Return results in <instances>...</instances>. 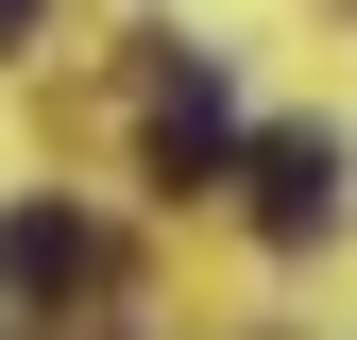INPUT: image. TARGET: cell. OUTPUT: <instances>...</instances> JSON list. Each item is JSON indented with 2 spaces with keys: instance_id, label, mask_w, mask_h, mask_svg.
I'll use <instances>...</instances> for the list:
<instances>
[{
  "instance_id": "1",
  "label": "cell",
  "mask_w": 357,
  "mask_h": 340,
  "mask_svg": "<svg viewBox=\"0 0 357 340\" xmlns=\"http://www.w3.org/2000/svg\"><path fill=\"white\" fill-rule=\"evenodd\" d=\"M102 289V222L85 204H0V307H68Z\"/></svg>"
},
{
  "instance_id": "3",
  "label": "cell",
  "mask_w": 357,
  "mask_h": 340,
  "mask_svg": "<svg viewBox=\"0 0 357 340\" xmlns=\"http://www.w3.org/2000/svg\"><path fill=\"white\" fill-rule=\"evenodd\" d=\"M238 170H255V238H289V255H306V238L340 222V137H255Z\"/></svg>"
},
{
  "instance_id": "4",
  "label": "cell",
  "mask_w": 357,
  "mask_h": 340,
  "mask_svg": "<svg viewBox=\"0 0 357 340\" xmlns=\"http://www.w3.org/2000/svg\"><path fill=\"white\" fill-rule=\"evenodd\" d=\"M17 34H34V0H0V52H17Z\"/></svg>"
},
{
  "instance_id": "2",
  "label": "cell",
  "mask_w": 357,
  "mask_h": 340,
  "mask_svg": "<svg viewBox=\"0 0 357 340\" xmlns=\"http://www.w3.org/2000/svg\"><path fill=\"white\" fill-rule=\"evenodd\" d=\"M221 153H238V102H221V68H204V52H153V170H170V187H204Z\"/></svg>"
}]
</instances>
